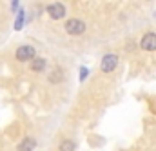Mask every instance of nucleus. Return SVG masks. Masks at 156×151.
I'll return each instance as SVG.
<instances>
[{
    "mask_svg": "<svg viewBox=\"0 0 156 151\" xmlns=\"http://www.w3.org/2000/svg\"><path fill=\"white\" fill-rule=\"evenodd\" d=\"M64 29H66L67 35H71V37H78V35H83V33H85L87 26H85V22L80 20V18H69V20L64 24Z\"/></svg>",
    "mask_w": 156,
    "mask_h": 151,
    "instance_id": "nucleus-1",
    "label": "nucleus"
},
{
    "mask_svg": "<svg viewBox=\"0 0 156 151\" xmlns=\"http://www.w3.org/2000/svg\"><path fill=\"white\" fill-rule=\"evenodd\" d=\"M116 68H118V55L116 53H105V55L102 57V62H100L102 73L109 75V73H113Z\"/></svg>",
    "mask_w": 156,
    "mask_h": 151,
    "instance_id": "nucleus-2",
    "label": "nucleus"
},
{
    "mask_svg": "<svg viewBox=\"0 0 156 151\" xmlns=\"http://www.w3.org/2000/svg\"><path fill=\"white\" fill-rule=\"evenodd\" d=\"M35 57H37V49L33 46H27V44L16 47V51H15V58L18 62H31Z\"/></svg>",
    "mask_w": 156,
    "mask_h": 151,
    "instance_id": "nucleus-3",
    "label": "nucleus"
},
{
    "mask_svg": "<svg viewBox=\"0 0 156 151\" xmlns=\"http://www.w3.org/2000/svg\"><path fill=\"white\" fill-rule=\"evenodd\" d=\"M45 11H47V15H49L53 20H62V18L67 15V9H66V6H64L62 2H53V4H49V6L45 7Z\"/></svg>",
    "mask_w": 156,
    "mask_h": 151,
    "instance_id": "nucleus-4",
    "label": "nucleus"
},
{
    "mask_svg": "<svg viewBox=\"0 0 156 151\" xmlns=\"http://www.w3.org/2000/svg\"><path fill=\"white\" fill-rule=\"evenodd\" d=\"M140 47L144 51H156V33L153 31L144 33V37L140 38Z\"/></svg>",
    "mask_w": 156,
    "mask_h": 151,
    "instance_id": "nucleus-5",
    "label": "nucleus"
},
{
    "mask_svg": "<svg viewBox=\"0 0 156 151\" xmlns=\"http://www.w3.org/2000/svg\"><path fill=\"white\" fill-rule=\"evenodd\" d=\"M45 68H47V60H45V58L35 57V58L31 60V71H33V73H42Z\"/></svg>",
    "mask_w": 156,
    "mask_h": 151,
    "instance_id": "nucleus-6",
    "label": "nucleus"
},
{
    "mask_svg": "<svg viewBox=\"0 0 156 151\" xmlns=\"http://www.w3.org/2000/svg\"><path fill=\"white\" fill-rule=\"evenodd\" d=\"M37 148V140L31 138V137H26L18 146H16V151H35Z\"/></svg>",
    "mask_w": 156,
    "mask_h": 151,
    "instance_id": "nucleus-7",
    "label": "nucleus"
},
{
    "mask_svg": "<svg viewBox=\"0 0 156 151\" xmlns=\"http://www.w3.org/2000/svg\"><path fill=\"white\" fill-rule=\"evenodd\" d=\"M64 76H66V73H64L62 68H55V69L49 73V82H51V84H62V82H64Z\"/></svg>",
    "mask_w": 156,
    "mask_h": 151,
    "instance_id": "nucleus-8",
    "label": "nucleus"
},
{
    "mask_svg": "<svg viewBox=\"0 0 156 151\" xmlns=\"http://www.w3.org/2000/svg\"><path fill=\"white\" fill-rule=\"evenodd\" d=\"M75 149H76V142H75V140H71V138L62 140V142H60V146H58V151H75Z\"/></svg>",
    "mask_w": 156,
    "mask_h": 151,
    "instance_id": "nucleus-9",
    "label": "nucleus"
},
{
    "mask_svg": "<svg viewBox=\"0 0 156 151\" xmlns=\"http://www.w3.org/2000/svg\"><path fill=\"white\" fill-rule=\"evenodd\" d=\"M24 20H26V11L24 9H18L16 11V20H15V29L20 31L24 28Z\"/></svg>",
    "mask_w": 156,
    "mask_h": 151,
    "instance_id": "nucleus-10",
    "label": "nucleus"
},
{
    "mask_svg": "<svg viewBox=\"0 0 156 151\" xmlns=\"http://www.w3.org/2000/svg\"><path fill=\"white\" fill-rule=\"evenodd\" d=\"M87 76H89V68L82 66V68H80V75H78V80H80V82H83Z\"/></svg>",
    "mask_w": 156,
    "mask_h": 151,
    "instance_id": "nucleus-11",
    "label": "nucleus"
},
{
    "mask_svg": "<svg viewBox=\"0 0 156 151\" xmlns=\"http://www.w3.org/2000/svg\"><path fill=\"white\" fill-rule=\"evenodd\" d=\"M11 9H13L15 13L18 11V0H13V2H11Z\"/></svg>",
    "mask_w": 156,
    "mask_h": 151,
    "instance_id": "nucleus-12",
    "label": "nucleus"
}]
</instances>
